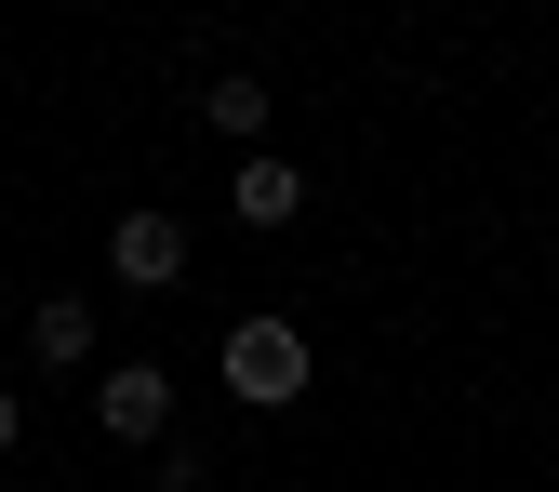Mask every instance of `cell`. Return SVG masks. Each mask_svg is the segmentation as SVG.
<instances>
[{
    "mask_svg": "<svg viewBox=\"0 0 559 492\" xmlns=\"http://www.w3.org/2000/svg\"><path fill=\"white\" fill-rule=\"evenodd\" d=\"M307 386H320V346L294 320H227V399L240 412H294Z\"/></svg>",
    "mask_w": 559,
    "mask_h": 492,
    "instance_id": "obj_1",
    "label": "cell"
},
{
    "mask_svg": "<svg viewBox=\"0 0 559 492\" xmlns=\"http://www.w3.org/2000/svg\"><path fill=\"white\" fill-rule=\"evenodd\" d=\"M94 427H107L120 453H160V440H174V373H160V360H107V373H94Z\"/></svg>",
    "mask_w": 559,
    "mask_h": 492,
    "instance_id": "obj_2",
    "label": "cell"
},
{
    "mask_svg": "<svg viewBox=\"0 0 559 492\" xmlns=\"http://www.w3.org/2000/svg\"><path fill=\"white\" fill-rule=\"evenodd\" d=\"M107 279L120 293H174L187 279V214H107Z\"/></svg>",
    "mask_w": 559,
    "mask_h": 492,
    "instance_id": "obj_3",
    "label": "cell"
},
{
    "mask_svg": "<svg viewBox=\"0 0 559 492\" xmlns=\"http://www.w3.org/2000/svg\"><path fill=\"white\" fill-rule=\"evenodd\" d=\"M94 346H107V320L81 293H40L27 307V373H94Z\"/></svg>",
    "mask_w": 559,
    "mask_h": 492,
    "instance_id": "obj_4",
    "label": "cell"
},
{
    "mask_svg": "<svg viewBox=\"0 0 559 492\" xmlns=\"http://www.w3.org/2000/svg\"><path fill=\"white\" fill-rule=\"evenodd\" d=\"M227 214L280 240V227H294V214H307V173H294V160H280V147H253V160H240V187H227Z\"/></svg>",
    "mask_w": 559,
    "mask_h": 492,
    "instance_id": "obj_5",
    "label": "cell"
},
{
    "mask_svg": "<svg viewBox=\"0 0 559 492\" xmlns=\"http://www.w3.org/2000/svg\"><path fill=\"white\" fill-rule=\"evenodd\" d=\"M200 120H214V133H227V147L253 160V147H266V120H280V107H266V81H253V67H227V81H214V94H200Z\"/></svg>",
    "mask_w": 559,
    "mask_h": 492,
    "instance_id": "obj_6",
    "label": "cell"
},
{
    "mask_svg": "<svg viewBox=\"0 0 559 492\" xmlns=\"http://www.w3.org/2000/svg\"><path fill=\"white\" fill-rule=\"evenodd\" d=\"M147 492H214V453H200V440H160L147 453Z\"/></svg>",
    "mask_w": 559,
    "mask_h": 492,
    "instance_id": "obj_7",
    "label": "cell"
},
{
    "mask_svg": "<svg viewBox=\"0 0 559 492\" xmlns=\"http://www.w3.org/2000/svg\"><path fill=\"white\" fill-rule=\"evenodd\" d=\"M14 440H27V399H14V386H0V453H14Z\"/></svg>",
    "mask_w": 559,
    "mask_h": 492,
    "instance_id": "obj_8",
    "label": "cell"
}]
</instances>
